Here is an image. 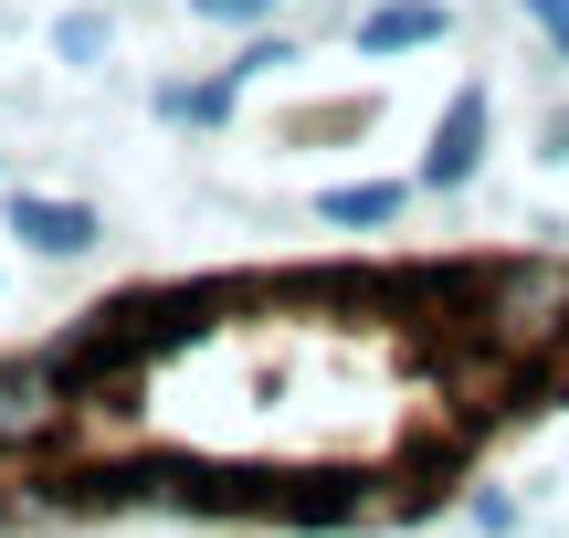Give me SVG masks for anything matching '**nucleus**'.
I'll list each match as a JSON object with an SVG mask.
<instances>
[{
    "label": "nucleus",
    "mask_w": 569,
    "mask_h": 538,
    "mask_svg": "<svg viewBox=\"0 0 569 538\" xmlns=\"http://www.w3.org/2000/svg\"><path fill=\"white\" fill-rule=\"evenodd\" d=\"M475 159H486V84H465V96H453V117L432 127L422 180H432V190H465V180H475Z\"/></svg>",
    "instance_id": "obj_1"
},
{
    "label": "nucleus",
    "mask_w": 569,
    "mask_h": 538,
    "mask_svg": "<svg viewBox=\"0 0 569 538\" xmlns=\"http://www.w3.org/2000/svg\"><path fill=\"white\" fill-rule=\"evenodd\" d=\"M11 232H21L32 253H84L106 222H96L84 201H42V190H21V201H11Z\"/></svg>",
    "instance_id": "obj_2"
},
{
    "label": "nucleus",
    "mask_w": 569,
    "mask_h": 538,
    "mask_svg": "<svg viewBox=\"0 0 569 538\" xmlns=\"http://www.w3.org/2000/svg\"><path fill=\"white\" fill-rule=\"evenodd\" d=\"M443 32H453L443 0H390V11L359 21V53H411V42H443Z\"/></svg>",
    "instance_id": "obj_3"
},
{
    "label": "nucleus",
    "mask_w": 569,
    "mask_h": 538,
    "mask_svg": "<svg viewBox=\"0 0 569 538\" xmlns=\"http://www.w3.org/2000/svg\"><path fill=\"white\" fill-rule=\"evenodd\" d=\"M159 117L169 127H222L232 117V74L222 84H159Z\"/></svg>",
    "instance_id": "obj_4"
},
{
    "label": "nucleus",
    "mask_w": 569,
    "mask_h": 538,
    "mask_svg": "<svg viewBox=\"0 0 569 538\" xmlns=\"http://www.w3.org/2000/svg\"><path fill=\"white\" fill-rule=\"evenodd\" d=\"M327 222H390V211H401V190H390V180H348V190H327Z\"/></svg>",
    "instance_id": "obj_5"
},
{
    "label": "nucleus",
    "mask_w": 569,
    "mask_h": 538,
    "mask_svg": "<svg viewBox=\"0 0 569 538\" xmlns=\"http://www.w3.org/2000/svg\"><path fill=\"white\" fill-rule=\"evenodd\" d=\"M53 42H63V63H106V21H96V11H74Z\"/></svg>",
    "instance_id": "obj_6"
},
{
    "label": "nucleus",
    "mask_w": 569,
    "mask_h": 538,
    "mask_svg": "<svg viewBox=\"0 0 569 538\" xmlns=\"http://www.w3.org/2000/svg\"><path fill=\"white\" fill-rule=\"evenodd\" d=\"M190 11H201V21H264L274 0H190Z\"/></svg>",
    "instance_id": "obj_7"
},
{
    "label": "nucleus",
    "mask_w": 569,
    "mask_h": 538,
    "mask_svg": "<svg viewBox=\"0 0 569 538\" xmlns=\"http://www.w3.org/2000/svg\"><path fill=\"white\" fill-rule=\"evenodd\" d=\"M528 21H538V32H549L559 53H569V0H528Z\"/></svg>",
    "instance_id": "obj_8"
}]
</instances>
